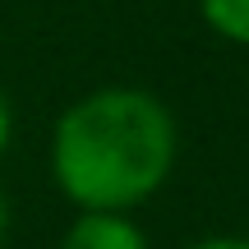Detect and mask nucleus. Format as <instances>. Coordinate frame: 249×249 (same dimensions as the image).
Returning a JSON list of instances; mask_svg holds the SVG:
<instances>
[{"label": "nucleus", "mask_w": 249, "mask_h": 249, "mask_svg": "<svg viewBox=\"0 0 249 249\" xmlns=\"http://www.w3.org/2000/svg\"><path fill=\"white\" fill-rule=\"evenodd\" d=\"M180 157L171 107L148 88H97L60 111L51 180L79 213H134L166 189Z\"/></svg>", "instance_id": "1"}, {"label": "nucleus", "mask_w": 249, "mask_h": 249, "mask_svg": "<svg viewBox=\"0 0 249 249\" xmlns=\"http://www.w3.org/2000/svg\"><path fill=\"white\" fill-rule=\"evenodd\" d=\"M60 249H152L134 213H74Z\"/></svg>", "instance_id": "2"}, {"label": "nucleus", "mask_w": 249, "mask_h": 249, "mask_svg": "<svg viewBox=\"0 0 249 249\" xmlns=\"http://www.w3.org/2000/svg\"><path fill=\"white\" fill-rule=\"evenodd\" d=\"M194 5L222 42L249 46V0H194Z\"/></svg>", "instance_id": "3"}, {"label": "nucleus", "mask_w": 249, "mask_h": 249, "mask_svg": "<svg viewBox=\"0 0 249 249\" xmlns=\"http://www.w3.org/2000/svg\"><path fill=\"white\" fill-rule=\"evenodd\" d=\"M185 249H249V240L245 235H203V240H194Z\"/></svg>", "instance_id": "4"}, {"label": "nucleus", "mask_w": 249, "mask_h": 249, "mask_svg": "<svg viewBox=\"0 0 249 249\" xmlns=\"http://www.w3.org/2000/svg\"><path fill=\"white\" fill-rule=\"evenodd\" d=\"M9 139H14V111H9V102H5V92H0V157H5V148H9Z\"/></svg>", "instance_id": "5"}, {"label": "nucleus", "mask_w": 249, "mask_h": 249, "mask_svg": "<svg viewBox=\"0 0 249 249\" xmlns=\"http://www.w3.org/2000/svg\"><path fill=\"white\" fill-rule=\"evenodd\" d=\"M5 231H9V208H5V194H0V245H5Z\"/></svg>", "instance_id": "6"}]
</instances>
